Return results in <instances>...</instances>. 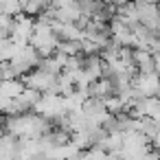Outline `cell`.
I'll return each instance as SVG.
<instances>
[{"instance_id":"8","label":"cell","mask_w":160,"mask_h":160,"mask_svg":"<svg viewBox=\"0 0 160 160\" xmlns=\"http://www.w3.org/2000/svg\"><path fill=\"white\" fill-rule=\"evenodd\" d=\"M149 142H151V145H153V147H156V151H160V129H158V132H156V136H153V138H151V140H149Z\"/></svg>"},{"instance_id":"6","label":"cell","mask_w":160,"mask_h":160,"mask_svg":"<svg viewBox=\"0 0 160 160\" xmlns=\"http://www.w3.org/2000/svg\"><path fill=\"white\" fill-rule=\"evenodd\" d=\"M22 90H24L22 79H5V81H0V92H2L5 97H9V99H16Z\"/></svg>"},{"instance_id":"3","label":"cell","mask_w":160,"mask_h":160,"mask_svg":"<svg viewBox=\"0 0 160 160\" xmlns=\"http://www.w3.org/2000/svg\"><path fill=\"white\" fill-rule=\"evenodd\" d=\"M136 5V16H138V22L158 31V5L156 2H149V0H142V2H134Z\"/></svg>"},{"instance_id":"9","label":"cell","mask_w":160,"mask_h":160,"mask_svg":"<svg viewBox=\"0 0 160 160\" xmlns=\"http://www.w3.org/2000/svg\"><path fill=\"white\" fill-rule=\"evenodd\" d=\"M105 5H112V7H121V5H125V2H129V0H103Z\"/></svg>"},{"instance_id":"4","label":"cell","mask_w":160,"mask_h":160,"mask_svg":"<svg viewBox=\"0 0 160 160\" xmlns=\"http://www.w3.org/2000/svg\"><path fill=\"white\" fill-rule=\"evenodd\" d=\"M101 70H103L101 55H83V59H81V72L86 75L88 81L101 79Z\"/></svg>"},{"instance_id":"1","label":"cell","mask_w":160,"mask_h":160,"mask_svg":"<svg viewBox=\"0 0 160 160\" xmlns=\"http://www.w3.org/2000/svg\"><path fill=\"white\" fill-rule=\"evenodd\" d=\"M132 88H134V97L136 99L156 97V92L160 90V77L156 72H151V75H136L132 79Z\"/></svg>"},{"instance_id":"5","label":"cell","mask_w":160,"mask_h":160,"mask_svg":"<svg viewBox=\"0 0 160 160\" xmlns=\"http://www.w3.org/2000/svg\"><path fill=\"white\" fill-rule=\"evenodd\" d=\"M22 46H24V44H18V42L11 40V38L0 40V62H11V59L20 53Z\"/></svg>"},{"instance_id":"2","label":"cell","mask_w":160,"mask_h":160,"mask_svg":"<svg viewBox=\"0 0 160 160\" xmlns=\"http://www.w3.org/2000/svg\"><path fill=\"white\" fill-rule=\"evenodd\" d=\"M20 79H22L24 88H31V90H38V92H46V90L51 88V83L55 81L53 75H48V72H44V70H40V68H33L31 72H27V75L20 77Z\"/></svg>"},{"instance_id":"7","label":"cell","mask_w":160,"mask_h":160,"mask_svg":"<svg viewBox=\"0 0 160 160\" xmlns=\"http://www.w3.org/2000/svg\"><path fill=\"white\" fill-rule=\"evenodd\" d=\"M22 11L20 0H0V16H18Z\"/></svg>"}]
</instances>
